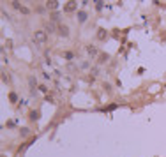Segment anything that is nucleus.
<instances>
[{
    "mask_svg": "<svg viewBox=\"0 0 166 157\" xmlns=\"http://www.w3.org/2000/svg\"><path fill=\"white\" fill-rule=\"evenodd\" d=\"M34 41L37 44H44L48 41V35H46V30H35L34 34Z\"/></svg>",
    "mask_w": 166,
    "mask_h": 157,
    "instance_id": "nucleus-1",
    "label": "nucleus"
},
{
    "mask_svg": "<svg viewBox=\"0 0 166 157\" xmlns=\"http://www.w3.org/2000/svg\"><path fill=\"white\" fill-rule=\"evenodd\" d=\"M76 7H78V4H76V2H69L67 5L64 7V11H65V13H72V11H76Z\"/></svg>",
    "mask_w": 166,
    "mask_h": 157,
    "instance_id": "nucleus-2",
    "label": "nucleus"
},
{
    "mask_svg": "<svg viewBox=\"0 0 166 157\" xmlns=\"http://www.w3.org/2000/svg\"><path fill=\"white\" fill-rule=\"evenodd\" d=\"M58 34H60V35H64V37H67V35H69V28L65 27V25H62V27H58Z\"/></svg>",
    "mask_w": 166,
    "mask_h": 157,
    "instance_id": "nucleus-3",
    "label": "nucleus"
},
{
    "mask_svg": "<svg viewBox=\"0 0 166 157\" xmlns=\"http://www.w3.org/2000/svg\"><path fill=\"white\" fill-rule=\"evenodd\" d=\"M46 7H48V9H57V7H58V2H57V0H48Z\"/></svg>",
    "mask_w": 166,
    "mask_h": 157,
    "instance_id": "nucleus-4",
    "label": "nucleus"
},
{
    "mask_svg": "<svg viewBox=\"0 0 166 157\" xmlns=\"http://www.w3.org/2000/svg\"><path fill=\"white\" fill-rule=\"evenodd\" d=\"M44 30H46V32H50V34H53V32H55V25H53V23H46Z\"/></svg>",
    "mask_w": 166,
    "mask_h": 157,
    "instance_id": "nucleus-5",
    "label": "nucleus"
},
{
    "mask_svg": "<svg viewBox=\"0 0 166 157\" xmlns=\"http://www.w3.org/2000/svg\"><path fill=\"white\" fill-rule=\"evenodd\" d=\"M78 20L81 21V23H83V21H87V13H83V11H80V13H78Z\"/></svg>",
    "mask_w": 166,
    "mask_h": 157,
    "instance_id": "nucleus-6",
    "label": "nucleus"
},
{
    "mask_svg": "<svg viewBox=\"0 0 166 157\" xmlns=\"http://www.w3.org/2000/svg\"><path fill=\"white\" fill-rule=\"evenodd\" d=\"M87 51H88L90 55H95V53H97V50H95L94 46H88V48H87Z\"/></svg>",
    "mask_w": 166,
    "mask_h": 157,
    "instance_id": "nucleus-7",
    "label": "nucleus"
},
{
    "mask_svg": "<svg viewBox=\"0 0 166 157\" xmlns=\"http://www.w3.org/2000/svg\"><path fill=\"white\" fill-rule=\"evenodd\" d=\"M97 37H99V39H104V37H106V32L101 28V30H99V34H97Z\"/></svg>",
    "mask_w": 166,
    "mask_h": 157,
    "instance_id": "nucleus-8",
    "label": "nucleus"
},
{
    "mask_svg": "<svg viewBox=\"0 0 166 157\" xmlns=\"http://www.w3.org/2000/svg\"><path fill=\"white\" fill-rule=\"evenodd\" d=\"M13 5H14V9H18V11H20V2H18V0H13Z\"/></svg>",
    "mask_w": 166,
    "mask_h": 157,
    "instance_id": "nucleus-9",
    "label": "nucleus"
},
{
    "mask_svg": "<svg viewBox=\"0 0 166 157\" xmlns=\"http://www.w3.org/2000/svg\"><path fill=\"white\" fill-rule=\"evenodd\" d=\"M20 13H21V14H28V9H27V7H23V5H21V7H20Z\"/></svg>",
    "mask_w": 166,
    "mask_h": 157,
    "instance_id": "nucleus-10",
    "label": "nucleus"
},
{
    "mask_svg": "<svg viewBox=\"0 0 166 157\" xmlns=\"http://www.w3.org/2000/svg\"><path fill=\"white\" fill-rule=\"evenodd\" d=\"M64 57H65V58H67V60H72V53H69V51H67V53H65V55H64Z\"/></svg>",
    "mask_w": 166,
    "mask_h": 157,
    "instance_id": "nucleus-11",
    "label": "nucleus"
}]
</instances>
